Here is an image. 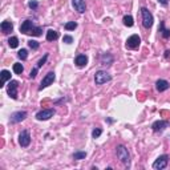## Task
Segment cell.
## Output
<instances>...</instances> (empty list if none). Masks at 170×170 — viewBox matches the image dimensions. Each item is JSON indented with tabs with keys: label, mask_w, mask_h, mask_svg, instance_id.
Wrapping results in <instances>:
<instances>
[{
	"label": "cell",
	"mask_w": 170,
	"mask_h": 170,
	"mask_svg": "<svg viewBox=\"0 0 170 170\" xmlns=\"http://www.w3.org/2000/svg\"><path fill=\"white\" fill-rule=\"evenodd\" d=\"M116 153H117V158L121 161V164H124V166L129 167L130 166V154L126 147L124 145H118L116 147Z\"/></svg>",
	"instance_id": "1"
},
{
	"label": "cell",
	"mask_w": 170,
	"mask_h": 170,
	"mask_svg": "<svg viewBox=\"0 0 170 170\" xmlns=\"http://www.w3.org/2000/svg\"><path fill=\"white\" fill-rule=\"evenodd\" d=\"M110 80H112V76L108 72H105V71H97L95 75V83L97 85H102V84L108 83Z\"/></svg>",
	"instance_id": "2"
},
{
	"label": "cell",
	"mask_w": 170,
	"mask_h": 170,
	"mask_svg": "<svg viewBox=\"0 0 170 170\" xmlns=\"http://www.w3.org/2000/svg\"><path fill=\"white\" fill-rule=\"evenodd\" d=\"M141 15H142V24L145 28H152L153 25V15L150 13V11L147 8H141Z\"/></svg>",
	"instance_id": "3"
},
{
	"label": "cell",
	"mask_w": 170,
	"mask_h": 170,
	"mask_svg": "<svg viewBox=\"0 0 170 170\" xmlns=\"http://www.w3.org/2000/svg\"><path fill=\"white\" fill-rule=\"evenodd\" d=\"M18 88H19V81L16 80H9L8 88H7V93L12 100H18Z\"/></svg>",
	"instance_id": "4"
},
{
	"label": "cell",
	"mask_w": 170,
	"mask_h": 170,
	"mask_svg": "<svg viewBox=\"0 0 170 170\" xmlns=\"http://www.w3.org/2000/svg\"><path fill=\"white\" fill-rule=\"evenodd\" d=\"M167 162H169V156H167V154H162V156H159L158 158L154 161V164H153V169H156V170L165 169V167L167 166Z\"/></svg>",
	"instance_id": "5"
},
{
	"label": "cell",
	"mask_w": 170,
	"mask_h": 170,
	"mask_svg": "<svg viewBox=\"0 0 170 170\" xmlns=\"http://www.w3.org/2000/svg\"><path fill=\"white\" fill-rule=\"evenodd\" d=\"M27 116H28V113H27L25 110L15 112V113H12L11 117H9V122H11V124H19V122H21V121L25 120Z\"/></svg>",
	"instance_id": "6"
},
{
	"label": "cell",
	"mask_w": 170,
	"mask_h": 170,
	"mask_svg": "<svg viewBox=\"0 0 170 170\" xmlns=\"http://www.w3.org/2000/svg\"><path fill=\"white\" fill-rule=\"evenodd\" d=\"M19 144L21 147H27L31 144V134H29L28 130H23V132L19 134Z\"/></svg>",
	"instance_id": "7"
},
{
	"label": "cell",
	"mask_w": 170,
	"mask_h": 170,
	"mask_svg": "<svg viewBox=\"0 0 170 170\" xmlns=\"http://www.w3.org/2000/svg\"><path fill=\"white\" fill-rule=\"evenodd\" d=\"M53 81H55V72H49L45 75V77L43 78V81H41L40 87H39V90H43L44 88L49 87V85H52Z\"/></svg>",
	"instance_id": "8"
},
{
	"label": "cell",
	"mask_w": 170,
	"mask_h": 170,
	"mask_svg": "<svg viewBox=\"0 0 170 170\" xmlns=\"http://www.w3.org/2000/svg\"><path fill=\"white\" fill-rule=\"evenodd\" d=\"M53 114H55V109H44L36 114V118L39 121H47L51 117H53Z\"/></svg>",
	"instance_id": "9"
},
{
	"label": "cell",
	"mask_w": 170,
	"mask_h": 170,
	"mask_svg": "<svg viewBox=\"0 0 170 170\" xmlns=\"http://www.w3.org/2000/svg\"><path fill=\"white\" fill-rule=\"evenodd\" d=\"M140 43H141V39H140V36L138 35H132L126 40V48L135 49V48H138V47H140Z\"/></svg>",
	"instance_id": "10"
},
{
	"label": "cell",
	"mask_w": 170,
	"mask_h": 170,
	"mask_svg": "<svg viewBox=\"0 0 170 170\" xmlns=\"http://www.w3.org/2000/svg\"><path fill=\"white\" fill-rule=\"evenodd\" d=\"M169 126H170L169 121H166V120H158V121H156L152 125V129L154 130V132H162V130H165Z\"/></svg>",
	"instance_id": "11"
},
{
	"label": "cell",
	"mask_w": 170,
	"mask_h": 170,
	"mask_svg": "<svg viewBox=\"0 0 170 170\" xmlns=\"http://www.w3.org/2000/svg\"><path fill=\"white\" fill-rule=\"evenodd\" d=\"M72 6L78 13H84L87 11V1L85 0H72Z\"/></svg>",
	"instance_id": "12"
},
{
	"label": "cell",
	"mask_w": 170,
	"mask_h": 170,
	"mask_svg": "<svg viewBox=\"0 0 170 170\" xmlns=\"http://www.w3.org/2000/svg\"><path fill=\"white\" fill-rule=\"evenodd\" d=\"M33 21L32 20H25L23 21V24L20 25V32L21 33H24V35H29V32H31V29L33 28Z\"/></svg>",
	"instance_id": "13"
},
{
	"label": "cell",
	"mask_w": 170,
	"mask_h": 170,
	"mask_svg": "<svg viewBox=\"0 0 170 170\" xmlns=\"http://www.w3.org/2000/svg\"><path fill=\"white\" fill-rule=\"evenodd\" d=\"M0 28H1V32H3L4 35H8V33H11L13 31V24L11 21H3L1 25H0Z\"/></svg>",
	"instance_id": "14"
},
{
	"label": "cell",
	"mask_w": 170,
	"mask_h": 170,
	"mask_svg": "<svg viewBox=\"0 0 170 170\" xmlns=\"http://www.w3.org/2000/svg\"><path fill=\"white\" fill-rule=\"evenodd\" d=\"M156 88L158 92H165V90H167L170 88V84L166 80H158L156 83Z\"/></svg>",
	"instance_id": "15"
},
{
	"label": "cell",
	"mask_w": 170,
	"mask_h": 170,
	"mask_svg": "<svg viewBox=\"0 0 170 170\" xmlns=\"http://www.w3.org/2000/svg\"><path fill=\"white\" fill-rule=\"evenodd\" d=\"M75 64L77 66H80V68H83V66H85L88 64V57L85 55H77L75 59Z\"/></svg>",
	"instance_id": "16"
},
{
	"label": "cell",
	"mask_w": 170,
	"mask_h": 170,
	"mask_svg": "<svg viewBox=\"0 0 170 170\" xmlns=\"http://www.w3.org/2000/svg\"><path fill=\"white\" fill-rule=\"evenodd\" d=\"M113 61H114V59L110 53H102V56H101V64L102 65H112Z\"/></svg>",
	"instance_id": "17"
},
{
	"label": "cell",
	"mask_w": 170,
	"mask_h": 170,
	"mask_svg": "<svg viewBox=\"0 0 170 170\" xmlns=\"http://www.w3.org/2000/svg\"><path fill=\"white\" fill-rule=\"evenodd\" d=\"M1 81H0V87L3 88L4 87V84H6V81H8V80H11V72H8V71H1Z\"/></svg>",
	"instance_id": "18"
},
{
	"label": "cell",
	"mask_w": 170,
	"mask_h": 170,
	"mask_svg": "<svg viewBox=\"0 0 170 170\" xmlns=\"http://www.w3.org/2000/svg\"><path fill=\"white\" fill-rule=\"evenodd\" d=\"M159 32H161V35L164 39H169L170 37V29L165 28V23L164 21H161L159 23Z\"/></svg>",
	"instance_id": "19"
},
{
	"label": "cell",
	"mask_w": 170,
	"mask_h": 170,
	"mask_svg": "<svg viewBox=\"0 0 170 170\" xmlns=\"http://www.w3.org/2000/svg\"><path fill=\"white\" fill-rule=\"evenodd\" d=\"M59 39V32L53 31V29H49L48 32H47V40L48 41H55Z\"/></svg>",
	"instance_id": "20"
},
{
	"label": "cell",
	"mask_w": 170,
	"mask_h": 170,
	"mask_svg": "<svg viewBox=\"0 0 170 170\" xmlns=\"http://www.w3.org/2000/svg\"><path fill=\"white\" fill-rule=\"evenodd\" d=\"M8 45L11 47V48H18L19 45V39L16 37V36H12V37L8 39Z\"/></svg>",
	"instance_id": "21"
},
{
	"label": "cell",
	"mask_w": 170,
	"mask_h": 170,
	"mask_svg": "<svg viewBox=\"0 0 170 170\" xmlns=\"http://www.w3.org/2000/svg\"><path fill=\"white\" fill-rule=\"evenodd\" d=\"M73 159H77V161H80V159H85V157H87V152H76L73 153Z\"/></svg>",
	"instance_id": "22"
},
{
	"label": "cell",
	"mask_w": 170,
	"mask_h": 170,
	"mask_svg": "<svg viewBox=\"0 0 170 170\" xmlns=\"http://www.w3.org/2000/svg\"><path fill=\"white\" fill-rule=\"evenodd\" d=\"M24 71V66L21 65L20 63H15L13 64V72L16 73V75H21Z\"/></svg>",
	"instance_id": "23"
},
{
	"label": "cell",
	"mask_w": 170,
	"mask_h": 170,
	"mask_svg": "<svg viewBox=\"0 0 170 170\" xmlns=\"http://www.w3.org/2000/svg\"><path fill=\"white\" fill-rule=\"evenodd\" d=\"M41 32H43V28H41V27H33V28L31 29V32H29V35H32V36H40Z\"/></svg>",
	"instance_id": "24"
},
{
	"label": "cell",
	"mask_w": 170,
	"mask_h": 170,
	"mask_svg": "<svg viewBox=\"0 0 170 170\" xmlns=\"http://www.w3.org/2000/svg\"><path fill=\"white\" fill-rule=\"evenodd\" d=\"M64 28H65L66 31H73V29L77 28V23H76V21H68V23L64 25Z\"/></svg>",
	"instance_id": "25"
},
{
	"label": "cell",
	"mask_w": 170,
	"mask_h": 170,
	"mask_svg": "<svg viewBox=\"0 0 170 170\" xmlns=\"http://www.w3.org/2000/svg\"><path fill=\"white\" fill-rule=\"evenodd\" d=\"M124 24L126 27H133L134 21H133V18L130 16V15H126V16H124Z\"/></svg>",
	"instance_id": "26"
},
{
	"label": "cell",
	"mask_w": 170,
	"mask_h": 170,
	"mask_svg": "<svg viewBox=\"0 0 170 170\" xmlns=\"http://www.w3.org/2000/svg\"><path fill=\"white\" fill-rule=\"evenodd\" d=\"M18 57L20 60H27V57H28V51L27 49H20L18 52Z\"/></svg>",
	"instance_id": "27"
},
{
	"label": "cell",
	"mask_w": 170,
	"mask_h": 170,
	"mask_svg": "<svg viewBox=\"0 0 170 170\" xmlns=\"http://www.w3.org/2000/svg\"><path fill=\"white\" fill-rule=\"evenodd\" d=\"M28 47L31 49H33V51H36V49H39L40 44H39V41H36V40H29L28 41Z\"/></svg>",
	"instance_id": "28"
},
{
	"label": "cell",
	"mask_w": 170,
	"mask_h": 170,
	"mask_svg": "<svg viewBox=\"0 0 170 170\" xmlns=\"http://www.w3.org/2000/svg\"><path fill=\"white\" fill-rule=\"evenodd\" d=\"M47 60H48V53H45V55H44V57H43V59H40V60H39L37 65H36V68H39V69H40L41 66H43L44 64L47 63Z\"/></svg>",
	"instance_id": "29"
},
{
	"label": "cell",
	"mask_w": 170,
	"mask_h": 170,
	"mask_svg": "<svg viewBox=\"0 0 170 170\" xmlns=\"http://www.w3.org/2000/svg\"><path fill=\"white\" fill-rule=\"evenodd\" d=\"M101 134H102V130H101L100 128H97V129H93V132H92V137H93V138H98Z\"/></svg>",
	"instance_id": "30"
},
{
	"label": "cell",
	"mask_w": 170,
	"mask_h": 170,
	"mask_svg": "<svg viewBox=\"0 0 170 170\" xmlns=\"http://www.w3.org/2000/svg\"><path fill=\"white\" fill-rule=\"evenodd\" d=\"M63 41L65 44H72L73 43V37H72V36H69V35H65L63 37Z\"/></svg>",
	"instance_id": "31"
},
{
	"label": "cell",
	"mask_w": 170,
	"mask_h": 170,
	"mask_svg": "<svg viewBox=\"0 0 170 170\" xmlns=\"http://www.w3.org/2000/svg\"><path fill=\"white\" fill-rule=\"evenodd\" d=\"M28 7H29L31 9H36V8L39 7V3L36 1V0H31V1L28 3Z\"/></svg>",
	"instance_id": "32"
},
{
	"label": "cell",
	"mask_w": 170,
	"mask_h": 170,
	"mask_svg": "<svg viewBox=\"0 0 170 170\" xmlns=\"http://www.w3.org/2000/svg\"><path fill=\"white\" fill-rule=\"evenodd\" d=\"M37 69H39V68H33V69L31 71V73H29V77H31V78H35L36 76H37Z\"/></svg>",
	"instance_id": "33"
},
{
	"label": "cell",
	"mask_w": 170,
	"mask_h": 170,
	"mask_svg": "<svg viewBox=\"0 0 170 170\" xmlns=\"http://www.w3.org/2000/svg\"><path fill=\"white\" fill-rule=\"evenodd\" d=\"M165 59H167V60L170 59V51H169V49H167L166 52H165Z\"/></svg>",
	"instance_id": "34"
},
{
	"label": "cell",
	"mask_w": 170,
	"mask_h": 170,
	"mask_svg": "<svg viewBox=\"0 0 170 170\" xmlns=\"http://www.w3.org/2000/svg\"><path fill=\"white\" fill-rule=\"evenodd\" d=\"M158 3L162 6H167V0H158Z\"/></svg>",
	"instance_id": "35"
},
{
	"label": "cell",
	"mask_w": 170,
	"mask_h": 170,
	"mask_svg": "<svg viewBox=\"0 0 170 170\" xmlns=\"http://www.w3.org/2000/svg\"><path fill=\"white\" fill-rule=\"evenodd\" d=\"M107 121L109 122V124H112V122H113V120H112V118H107Z\"/></svg>",
	"instance_id": "36"
}]
</instances>
